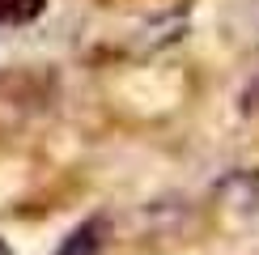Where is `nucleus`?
Returning a JSON list of instances; mask_svg holds the SVG:
<instances>
[{
  "label": "nucleus",
  "instance_id": "nucleus-2",
  "mask_svg": "<svg viewBox=\"0 0 259 255\" xmlns=\"http://www.w3.org/2000/svg\"><path fill=\"white\" fill-rule=\"evenodd\" d=\"M98 230H102V221H85L77 234H68V242H64L60 255H98V242H102Z\"/></svg>",
  "mask_w": 259,
  "mask_h": 255
},
{
  "label": "nucleus",
  "instance_id": "nucleus-1",
  "mask_svg": "<svg viewBox=\"0 0 259 255\" xmlns=\"http://www.w3.org/2000/svg\"><path fill=\"white\" fill-rule=\"evenodd\" d=\"M42 9H47V0H0V26H26Z\"/></svg>",
  "mask_w": 259,
  "mask_h": 255
}]
</instances>
